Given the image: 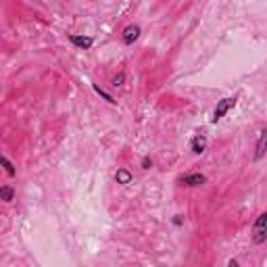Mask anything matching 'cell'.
I'll list each match as a JSON object with an SVG mask.
<instances>
[{
    "instance_id": "5",
    "label": "cell",
    "mask_w": 267,
    "mask_h": 267,
    "mask_svg": "<svg viewBox=\"0 0 267 267\" xmlns=\"http://www.w3.org/2000/svg\"><path fill=\"white\" fill-rule=\"evenodd\" d=\"M138 38H140V25H127L121 34V40L125 44H134Z\"/></svg>"
},
{
    "instance_id": "6",
    "label": "cell",
    "mask_w": 267,
    "mask_h": 267,
    "mask_svg": "<svg viewBox=\"0 0 267 267\" xmlns=\"http://www.w3.org/2000/svg\"><path fill=\"white\" fill-rule=\"evenodd\" d=\"M69 40H71V44H75L77 48H84V51L92 48V44H94L92 38H88V36H75V34L69 36Z\"/></svg>"
},
{
    "instance_id": "14",
    "label": "cell",
    "mask_w": 267,
    "mask_h": 267,
    "mask_svg": "<svg viewBox=\"0 0 267 267\" xmlns=\"http://www.w3.org/2000/svg\"><path fill=\"white\" fill-rule=\"evenodd\" d=\"M173 223H175V225H182V223H184V217H182V215H175Z\"/></svg>"
},
{
    "instance_id": "1",
    "label": "cell",
    "mask_w": 267,
    "mask_h": 267,
    "mask_svg": "<svg viewBox=\"0 0 267 267\" xmlns=\"http://www.w3.org/2000/svg\"><path fill=\"white\" fill-rule=\"evenodd\" d=\"M253 242L255 244H263L267 242V211L261 213L259 217H257V221L253 225Z\"/></svg>"
},
{
    "instance_id": "12",
    "label": "cell",
    "mask_w": 267,
    "mask_h": 267,
    "mask_svg": "<svg viewBox=\"0 0 267 267\" xmlns=\"http://www.w3.org/2000/svg\"><path fill=\"white\" fill-rule=\"evenodd\" d=\"M123 82H125V73H119V75H115V77H113V82H111V84H113L115 88H119V86H123Z\"/></svg>"
},
{
    "instance_id": "8",
    "label": "cell",
    "mask_w": 267,
    "mask_h": 267,
    "mask_svg": "<svg viewBox=\"0 0 267 267\" xmlns=\"http://www.w3.org/2000/svg\"><path fill=\"white\" fill-rule=\"evenodd\" d=\"M115 180H117V184H123V186H127V184H132V173L127 171V169H117V173H115Z\"/></svg>"
},
{
    "instance_id": "10",
    "label": "cell",
    "mask_w": 267,
    "mask_h": 267,
    "mask_svg": "<svg viewBox=\"0 0 267 267\" xmlns=\"http://www.w3.org/2000/svg\"><path fill=\"white\" fill-rule=\"evenodd\" d=\"M2 167H4V171H6L8 175H11V177H15V173H17V171H15V167H13V163H11V161H8V159H6V157H2Z\"/></svg>"
},
{
    "instance_id": "3",
    "label": "cell",
    "mask_w": 267,
    "mask_h": 267,
    "mask_svg": "<svg viewBox=\"0 0 267 267\" xmlns=\"http://www.w3.org/2000/svg\"><path fill=\"white\" fill-rule=\"evenodd\" d=\"M265 153H267V130H261L259 140H257V146H255V161H261Z\"/></svg>"
},
{
    "instance_id": "11",
    "label": "cell",
    "mask_w": 267,
    "mask_h": 267,
    "mask_svg": "<svg viewBox=\"0 0 267 267\" xmlns=\"http://www.w3.org/2000/svg\"><path fill=\"white\" fill-rule=\"evenodd\" d=\"M92 88H94V92H96V94H101V96L105 98V101H107V103H115V101H113V96H111V94H107V92L103 90V88H101V86H96V84H94Z\"/></svg>"
},
{
    "instance_id": "7",
    "label": "cell",
    "mask_w": 267,
    "mask_h": 267,
    "mask_svg": "<svg viewBox=\"0 0 267 267\" xmlns=\"http://www.w3.org/2000/svg\"><path fill=\"white\" fill-rule=\"evenodd\" d=\"M190 148H192V153H194V155H203V153H205V148H207V138H205L203 134L194 136V138H192V142H190Z\"/></svg>"
},
{
    "instance_id": "4",
    "label": "cell",
    "mask_w": 267,
    "mask_h": 267,
    "mask_svg": "<svg viewBox=\"0 0 267 267\" xmlns=\"http://www.w3.org/2000/svg\"><path fill=\"white\" fill-rule=\"evenodd\" d=\"M182 186H188V188H196V186H203L207 182V177L203 173H188L182 177Z\"/></svg>"
},
{
    "instance_id": "13",
    "label": "cell",
    "mask_w": 267,
    "mask_h": 267,
    "mask_svg": "<svg viewBox=\"0 0 267 267\" xmlns=\"http://www.w3.org/2000/svg\"><path fill=\"white\" fill-rule=\"evenodd\" d=\"M151 167H153L151 157H144V159H142V169H151Z\"/></svg>"
},
{
    "instance_id": "2",
    "label": "cell",
    "mask_w": 267,
    "mask_h": 267,
    "mask_svg": "<svg viewBox=\"0 0 267 267\" xmlns=\"http://www.w3.org/2000/svg\"><path fill=\"white\" fill-rule=\"evenodd\" d=\"M236 101H238V98H236V96H230V98H223V101H219V103H217L215 111H213V117H211V121H213V123H217V121H219L221 117H223V115H225V113L230 111V108L236 105Z\"/></svg>"
},
{
    "instance_id": "9",
    "label": "cell",
    "mask_w": 267,
    "mask_h": 267,
    "mask_svg": "<svg viewBox=\"0 0 267 267\" xmlns=\"http://www.w3.org/2000/svg\"><path fill=\"white\" fill-rule=\"evenodd\" d=\"M0 199H2L4 203H11L15 199V190L11 186H2V188H0Z\"/></svg>"
}]
</instances>
